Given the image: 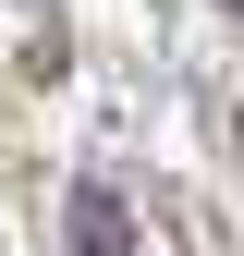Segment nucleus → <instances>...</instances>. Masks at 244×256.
<instances>
[{"mask_svg": "<svg viewBox=\"0 0 244 256\" xmlns=\"http://www.w3.org/2000/svg\"><path fill=\"white\" fill-rule=\"evenodd\" d=\"M74 256H146L134 244V220H122L110 183H74Z\"/></svg>", "mask_w": 244, "mask_h": 256, "instance_id": "f257e3e1", "label": "nucleus"}]
</instances>
